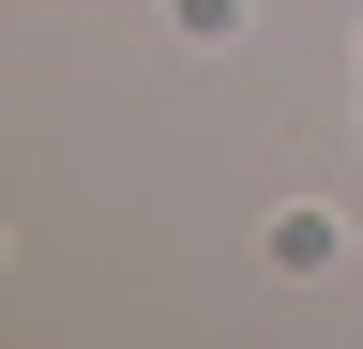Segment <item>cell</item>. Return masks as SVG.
I'll return each instance as SVG.
<instances>
[{"instance_id": "obj_1", "label": "cell", "mask_w": 363, "mask_h": 349, "mask_svg": "<svg viewBox=\"0 0 363 349\" xmlns=\"http://www.w3.org/2000/svg\"><path fill=\"white\" fill-rule=\"evenodd\" d=\"M257 258H272V274H333V258H348V213H333V198H288V213L257 228Z\"/></svg>"}, {"instance_id": "obj_2", "label": "cell", "mask_w": 363, "mask_h": 349, "mask_svg": "<svg viewBox=\"0 0 363 349\" xmlns=\"http://www.w3.org/2000/svg\"><path fill=\"white\" fill-rule=\"evenodd\" d=\"M167 31H182V46H242V31H257V0H167Z\"/></svg>"}, {"instance_id": "obj_3", "label": "cell", "mask_w": 363, "mask_h": 349, "mask_svg": "<svg viewBox=\"0 0 363 349\" xmlns=\"http://www.w3.org/2000/svg\"><path fill=\"white\" fill-rule=\"evenodd\" d=\"M348 92H363V16H348Z\"/></svg>"}, {"instance_id": "obj_4", "label": "cell", "mask_w": 363, "mask_h": 349, "mask_svg": "<svg viewBox=\"0 0 363 349\" xmlns=\"http://www.w3.org/2000/svg\"><path fill=\"white\" fill-rule=\"evenodd\" d=\"M348 122H363V107H348Z\"/></svg>"}]
</instances>
